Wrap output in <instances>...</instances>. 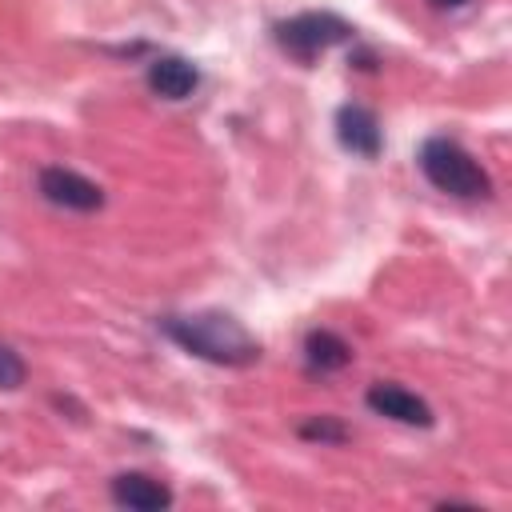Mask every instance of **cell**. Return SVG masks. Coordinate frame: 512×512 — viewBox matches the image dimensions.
<instances>
[{
  "label": "cell",
  "instance_id": "cell-2",
  "mask_svg": "<svg viewBox=\"0 0 512 512\" xmlns=\"http://www.w3.org/2000/svg\"><path fill=\"white\" fill-rule=\"evenodd\" d=\"M424 180L444 192V196H456V200H484L492 196V180L488 172L480 168V160L452 136H428L420 144V156H416Z\"/></svg>",
  "mask_w": 512,
  "mask_h": 512
},
{
  "label": "cell",
  "instance_id": "cell-4",
  "mask_svg": "<svg viewBox=\"0 0 512 512\" xmlns=\"http://www.w3.org/2000/svg\"><path fill=\"white\" fill-rule=\"evenodd\" d=\"M36 188L48 204L56 208H68V212H96L104 208V188L88 176H80L76 168H64V164H48L40 168L36 176Z\"/></svg>",
  "mask_w": 512,
  "mask_h": 512
},
{
  "label": "cell",
  "instance_id": "cell-10",
  "mask_svg": "<svg viewBox=\"0 0 512 512\" xmlns=\"http://www.w3.org/2000/svg\"><path fill=\"white\" fill-rule=\"evenodd\" d=\"M24 380H28V364H24V356H20L12 344L0 340V392H16Z\"/></svg>",
  "mask_w": 512,
  "mask_h": 512
},
{
  "label": "cell",
  "instance_id": "cell-1",
  "mask_svg": "<svg viewBox=\"0 0 512 512\" xmlns=\"http://www.w3.org/2000/svg\"><path fill=\"white\" fill-rule=\"evenodd\" d=\"M160 332L180 344L188 356H200L220 368H248L260 360V340L228 312L204 308V312H184V316H164Z\"/></svg>",
  "mask_w": 512,
  "mask_h": 512
},
{
  "label": "cell",
  "instance_id": "cell-7",
  "mask_svg": "<svg viewBox=\"0 0 512 512\" xmlns=\"http://www.w3.org/2000/svg\"><path fill=\"white\" fill-rule=\"evenodd\" d=\"M144 80H148V88H152V96H160V100H188L196 88H200V72H196V64L192 60H184V56H156L152 64H148V72H144Z\"/></svg>",
  "mask_w": 512,
  "mask_h": 512
},
{
  "label": "cell",
  "instance_id": "cell-3",
  "mask_svg": "<svg viewBox=\"0 0 512 512\" xmlns=\"http://www.w3.org/2000/svg\"><path fill=\"white\" fill-rule=\"evenodd\" d=\"M272 36H276V44H280L292 60L312 64V60L324 56L328 48L352 40L356 28H352L344 16H336V12H296V16L280 20V24H272Z\"/></svg>",
  "mask_w": 512,
  "mask_h": 512
},
{
  "label": "cell",
  "instance_id": "cell-9",
  "mask_svg": "<svg viewBox=\"0 0 512 512\" xmlns=\"http://www.w3.org/2000/svg\"><path fill=\"white\" fill-rule=\"evenodd\" d=\"M352 356H356L352 344H348L344 336H336L332 328H312V332L304 336V360H308V368L320 372V376L348 368Z\"/></svg>",
  "mask_w": 512,
  "mask_h": 512
},
{
  "label": "cell",
  "instance_id": "cell-11",
  "mask_svg": "<svg viewBox=\"0 0 512 512\" xmlns=\"http://www.w3.org/2000/svg\"><path fill=\"white\" fill-rule=\"evenodd\" d=\"M300 436L304 440H320V444H344L348 428L340 420H332V416H312V420L300 424Z\"/></svg>",
  "mask_w": 512,
  "mask_h": 512
},
{
  "label": "cell",
  "instance_id": "cell-5",
  "mask_svg": "<svg viewBox=\"0 0 512 512\" xmlns=\"http://www.w3.org/2000/svg\"><path fill=\"white\" fill-rule=\"evenodd\" d=\"M364 400H368V408H372L376 416H388V420H396V424H408V428H432V424H436L432 404H428L424 396H416L412 388H404V384L376 380V384L364 392Z\"/></svg>",
  "mask_w": 512,
  "mask_h": 512
},
{
  "label": "cell",
  "instance_id": "cell-8",
  "mask_svg": "<svg viewBox=\"0 0 512 512\" xmlns=\"http://www.w3.org/2000/svg\"><path fill=\"white\" fill-rule=\"evenodd\" d=\"M108 492H112V500L120 508H132V512H164V508H172V488L152 480V476H144V472L112 476Z\"/></svg>",
  "mask_w": 512,
  "mask_h": 512
},
{
  "label": "cell",
  "instance_id": "cell-12",
  "mask_svg": "<svg viewBox=\"0 0 512 512\" xmlns=\"http://www.w3.org/2000/svg\"><path fill=\"white\" fill-rule=\"evenodd\" d=\"M432 8H464V4H472V0H428Z\"/></svg>",
  "mask_w": 512,
  "mask_h": 512
},
{
  "label": "cell",
  "instance_id": "cell-6",
  "mask_svg": "<svg viewBox=\"0 0 512 512\" xmlns=\"http://www.w3.org/2000/svg\"><path fill=\"white\" fill-rule=\"evenodd\" d=\"M336 140L364 160H376L384 148V132H380V116L368 104H340L336 112Z\"/></svg>",
  "mask_w": 512,
  "mask_h": 512
}]
</instances>
